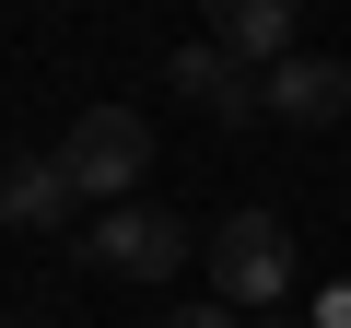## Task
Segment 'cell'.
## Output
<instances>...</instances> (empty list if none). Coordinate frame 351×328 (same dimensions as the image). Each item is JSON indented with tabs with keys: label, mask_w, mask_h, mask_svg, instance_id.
Wrapping results in <instances>:
<instances>
[{
	"label": "cell",
	"mask_w": 351,
	"mask_h": 328,
	"mask_svg": "<svg viewBox=\"0 0 351 328\" xmlns=\"http://www.w3.org/2000/svg\"><path fill=\"white\" fill-rule=\"evenodd\" d=\"M59 176L82 188V211H117V200L152 176V129H141V106H82V117L59 129Z\"/></svg>",
	"instance_id": "6da1fadb"
},
{
	"label": "cell",
	"mask_w": 351,
	"mask_h": 328,
	"mask_svg": "<svg viewBox=\"0 0 351 328\" xmlns=\"http://www.w3.org/2000/svg\"><path fill=\"white\" fill-rule=\"evenodd\" d=\"M71 258L106 270V281H176V270L199 258V235L176 223V211H152V200H117V211H94V223L71 235Z\"/></svg>",
	"instance_id": "7a4b0ae2"
},
{
	"label": "cell",
	"mask_w": 351,
	"mask_h": 328,
	"mask_svg": "<svg viewBox=\"0 0 351 328\" xmlns=\"http://www.w3.org/2000/svg\"><path fill=\"white\" fill-rule=\"evenodd\" d=\"M199 258H211V305H234V316H258V305L293 293V235H281V211H223Z\"/></svg>",
	"instance_id": "3957f363"
},
{
	"label": "cell",
	"mask_w": 351,
	"mask_h": 328,
	"mask_svg": "<svg viewBox=\"0 0 351 328\" xmlns=\"http://www.w3.org/2000/svg\"><path fill=\"white\" fill-rule=\"evenodd\" d=\"M258 94H269V117H281V129H339V117H351V71H339V59H316V47H293L281 71H258Z\"/></svg>",
	"instance_id": "277c9868"
},
{
	"label": "cell",
	"mask_w": 351,
	"mask_h": 328,
	"mask_svg": "<svg viewBox=\"0 0 351 328\" xmlns=\"http://www.w3.org/2000/svg\"><path fill=\"white\" fill-rule=\"evenodd\" d=\"M0 223H12V235H82V188L59 176V152H12V176H0Z\"/></svg>",
	"instance_id": "5b68a950"
},
{
	"label": "cell",
	"mask_w": 351,
	"mask_h": 328,
	"mask_svg": "<svg viewBox=\"0 0 351 328\" xmlns=\"http://www.w3.org/2000/svg\"><path fill=\"white\" fill-rule=\"evenodd\" d=\"M211 47L246 71H281L304 47V0H211Z\"/></svg>",
	"instance_id": "8992f818"
},
{
	"label": "cell",
	"mask_w": 351,
	"mask_h": 328,
	"mask_svg": "<svg viewBox=\"0 0 351 328\" xmlns=\"http://www.w3.org/2000/svg\"><path fill=\"white\" fill-rule=\"evenodd\" d=\"M164 71H176V94H188V106H211L223 129H258V117H269V94H258V71H246V59H223L211 36H199V47H176Z\"/></svg>",
	"instance_id": "52a82bcc"
},
{
	"label": "cell",
	"mask_w": 351,
	"mask_h": 328,
	"mask_svg": "<svg viewBox=\"0 0 351 328\" xmlns=\"http://www.w3.org/2000/svg\"><path fill=\"white\" fill-rule=\"evenodd\" d=\"M152 328H234V305H176V316H152Z\"/></svg>",
	"instance_id": "ba28073f"
},
{
	"label": "cell",
	"mask_w": 351,
	"mask_h": 328,
	"mask_svg": "<svg viewBox=\"0 0 351 328\" xmlns=\"http://www.w3.org/2000/svg\"><path fill=\"white\" fill-rule=\"evenodd\" d=\"M0 328H36V316H0Z\"/></svg>",
	"instance_id": "9c48e42d"
},
{
	"label": "cell",
	"mask_w": 351,
	"mask_h": 328,
	"mask_svg": "<svg viewBox=\"0 0 351 328\" xmlns=\"http://www.w3.org/2000/svg\"><path fill=\"white\" fill-rule=\"evenodd\" d=\"M269 328H281V316H269Z\"/></svg>",
	"instance_id": "30bf717a"
}]
</instances>
